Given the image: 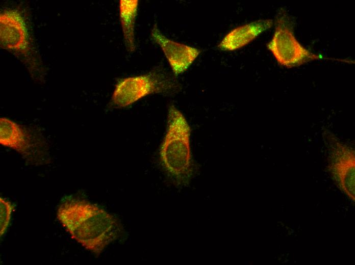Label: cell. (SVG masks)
<instances>
[{
  "label": "cell",
  "instance_id": "1",
  "mask_svg": "<svg viewBox=\"0 0 355 265\" xmlns=\"http://www.w3.org/2000/svg\"><path fill=\"white\" fill-rule=\"evenodd\" d=\"M57 218L74 239L97 255L120 231L119 223L113 215L83 200L63 203Z\"/></svg>",
  "mask_w": 355,
  "mask_h": 265
},
{
  "label": "cell",
  "instance_id": "2",
  "mask_svg": "<svg viewBox=\"0 0 355 265\" xmlns=\"http://www.w3.org/2000/svg\"><path fill=\"white\" fill-rule=\"evenodd\" d=\"M190 136V127L186 118L174 105H170L160 155L167 172L180 182L187 181L192 172Z\"/></svg>",
  "mask_w": 355,
  "mask_h": 265
},
{
  "label": "cell",
  "instance_id": "3",
  "mask_svg": "<svg viewBox=\"0 0 355 265\" xmlns=\"http://www.w3.org/2000/svg\"><path fill=\"white\" fill-rule=\"evenodd\" d=\"M180 85L175 78L163 69H155L141 75L123 78L118 82L111 104L126 107L148 95L159 93L171 95L178 92Z\"/></svg>",
  "mask_w": 355,
  "mask_h": 265
},
{
  "label": "cell",
  "instance_id": "4",
  "mask_svg": "<svg viewBox=\"0 0 355 265\" xmlns=\"http://www.w3.org/2000/svg\"><path fill=\"white\" fill-rule=\"evenodd\" d=\"M267 47L277 62L287 67L297 66L318 57L305 48L282 21L276 25Z\"/></svg>",
  "mask_w": 355,
  "mask_h": 265
},
{
  "label": "cell",
  "instance_id": "5",
  "mask_svg": "<svg viewBox=\"0 0 355 265\" xmlns=\"http://www.w3.org/2000/svg\"><path fill=\"white\" fill-rule=\"evenodd\" d=\"M331 151L329 170L341 189L352 200L355 199L354 150L331 137Z\"/></svg>",
  "mask_w": 355,
  "mask_h": 265
},
{
  "label": "cell",
  "instance_id": "6",
  "mask_svg": "<svg viewBox=\"0 0 355 265\" xmlns=\"http://www.w3.org/2000/svg\"><path fill=\"white\" fill-rule=\"evenodd\" d=\"M0 43L5 49L26 56L29 52V42L24 21L16 10H8L0 15Z\"/></svg>",
  "mask_w": 355,
  "mask_h": 265
},
{
  "label": "cell",
  "instance_id": "7",
  "mask_svg": "<svg viewBox=\"0 0 355 265\" xmlns=\"http://www.w3.org/2000/svg\"><path fill=\"white\" fill-rule=\"evenodd\" d=\"M151 37L163 50L174 75L185 72L200 53L195 47L170 40L160 31L157 24L151 31Z\"/></svg>",
  "mask_w": 355,
  "mask_h": 265
},
{
  "label": "cell",
  "instance_id": "8",
  "mask_svg": "<svg viewBox=\"0 0 355 265\" xmlns=\"http://www.w3.org/2000/svg\"><path fill=\"white\" fill-rule=\"evenodd\" d=\"M273 24L271 19H260L237 27L227 33L218 47L224 51H233L247 45Z\"/></svg>",
  "mask_w": 355,
  "mask_h": 265
},
{
  "label": "cell",
  "instance_id": "9",
  "mask_svg": "<svg viewBox=\"0 0 355 265\" xmlns=\"http://www.w3.org/2000/svg\"><path fill=\"white\" fill-rule=\"evenodd\" d=\"M138 0H121L119 15L124 44L127 50H135V25L138 8Z\"/></svg>",
  "mask_w": 355,
  "mask_h": 265
},
{
  "label": "cell",
  "instance_id": "10",
  "mask_svg": "<svg viewBox=\"0 0 355 265\" xmlns=\"http://www.w3.org/2000/svg\"><path fill=\"white\" fill-rule=\"evenodd\" d=\"M0 143L21 154L27 153L28 143L22 129L15 122L5 118L0 119Z\"/></svg>",
  "mask_w": 355,
  "mask_h": 265
},
{
  "label": "cell",
  "instance_id": "11",
  "mask_svg": "<svg viewBox=\"0 0 355 265\" xmlns=\"http://www.w3.org/2000/svg\"><path fill=\"white\" fill-rule=\"evenodd\" d=\"M0 204L1 237H2L9 224L14 206L10 202L2 198H0Z\"/></svg>",
  "mask_w": 355,
  "mask_h": 265
}]
</instances>
